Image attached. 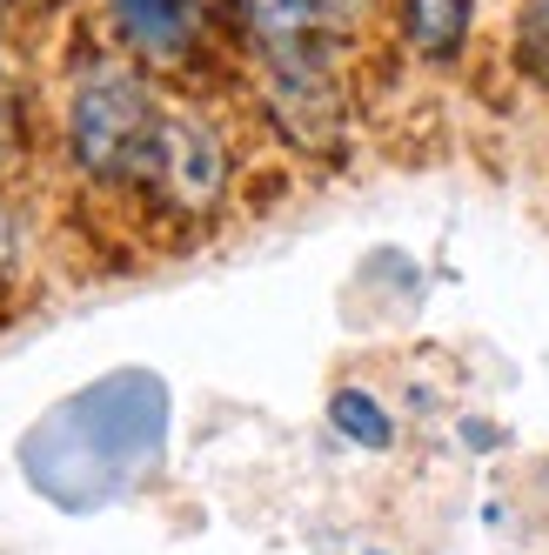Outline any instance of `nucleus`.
<instances>
[{"label":"nucleus","instance_id":"1","mask_svg":"<svg viewBox=\"0 0 549 555\" xmlns=\"http://www.w3.org/2000/svg\"><path fill=\"white\" fill-rule=\"evenodd\" d=\"M162 101L135 61H94L67 94V162L88 181H135L148 175L154 134H162Z\"/></svg>","mask_w":549,"mask_h":555},{"label":"nucleus","instance_id":"2","mask_svg":"<svg viewBox=\"0 0 549 555\" xmlns=\"http://www.w3.org/2000/svg\"><path fill=\"white\" fill-rule=\"evenodd\" d=\"M141 188L168 215H181V221L215 215L221 194H228V141H221V128L202 121V114H188V107H168L162 114V134H154V154H148Z\"/></svg>","mask_w":549,"mask_h":555},{"label":"nucleus","instance_id":"3","mask_svg":"<svg viewBox=\"0 0 549 555\" xmlns=\"http://www.w3.org/2000/svg\"><path fill=\"white\" fill-rule=\"evenodd\" d=\"M107 14L135 61H188L202 41V0H107Z\"/></svg>","mask_w":549,"mask_h":555},{"label":"nucleus","instance_id":"4","mask_svg":"<svg viewBox=\"0 0 549 555\" xmlns=\"http://www.w3.org/2000/svg\"><path fill=\"white\" fill-rule=\"evenodd\" d=\"M476 0H403V41L422 61H456L469 48Z\"/></svg>","mask_w":549,"mask_h":555},{"label":"nucleus","instance_id":"5","mask_svg":"<svg viewBox=\"0 0 549 555\" xmlns=\"http://www.w3.org/2000/svg\"><path fill=\"white\" fill-rule=\"evenodd\" d=\"M329 422L348 435V442H362V449H388V435H396V422L382 415V402H375L369 388H335Z\"/></svg>","mask_w":549,"mask_h":555},{"label":"nucleus","instance_id":"6","mask_svg":"<svg viewBox=\"0 0 549 555\" xmlns=\"http://www.w3.org/2000/svg\"><path fill=\"white\" fill-rule=\"evenodd\" d=\"M516 61L549 81V0H523V21H516Z\"/></svg>","mask_w":549,"mask_h":555},{"label":"nucleus","instance_id":"7","mask_svg":"<svg viewBox=\"0 0 549 555\" xmlns=\"http://www.w3.org/2000/svg\"><path fill=\"white\" fill-rule=\"evenodd\" d=\"M14 134H21V94H14V74L0 61V162L14 154Z\"/></svg>","mask_w":549,"mask_h":555},{"label":"nucleus","instance_id":"8","mask_svg":"<svg viewBox=\"0 0 549 555\" xmlns=\"http://www.w3.org/2000/svg\"><path fill=\"white\" fill-rule=\"evenodd\" d=\"M8 261H14V215L0 202V274H8Z\"/></svg>","mask_w":549,"mask_h":555},{"label":"nucleus","instance_id":"9","mask_svg":"<svg viewBox=\"0 0 549 555\" xmlns=\"http://www.w3.org/2000/svg\"><path fill=\"white\" fill-rule=\"evenodd\" d=\"M8 8H14V0H0V14H8Z\"/></svg>","mask_w":549,"mask_h":555}]
</instances>
